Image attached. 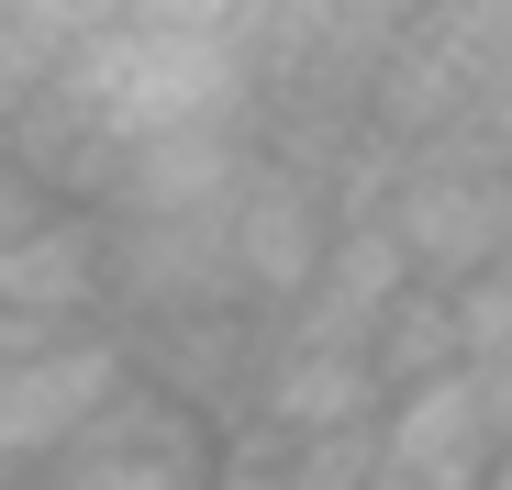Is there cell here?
Returning <instances> with one entry per match:
<instances>
[{
    "instance_id": "6da1fadb",
    "label": "cell",
    "mask_w": 512,
    "mask_h": 490,
    "mask_svg": "<svg viewBox=\"0 0 512 490\" xmlns=\"http://www.w3.org/2000/svg\"><path fill=\"white\" fill-rule=\"evenodd\" d=\"M56 101L101 134V156L179 145V134H234L256 123V56L245 12L223 0H123L67 45Z\"/></svg>"
},
{
    "instance_id": "7a4b0ae2",
    "label": "cell",
    "mask_w": 512,
    "mask_h": 490,
    "mask_svg": "<svg viewBox=\"0 0 512 490\" xmlns=\"http://www.w3.org/2000/svg\"><path fill=\"white\" fill-rule=\"evenodd\" d=\"M379 223L401 234V257H412L423 290H457V279L512 268V156L479 145V134H446V145L390 156Z\"/></svg>"
},
{
    "instance_id": "3957f363",
    "label": "cell",
    "mask_w": 512,
    "mask_h": 490,
    "mask_svg": "<svg viewBox=\"0 0 512 490\" xmlns=\"http://www.w3.org/2000/svg\"><path fill=\"white\" fill-rule=\"evenodd\" d=\"M334 223H346L334 212V179L290 168V156H256L234 212H223V279H234V301L256 323H290L312 301L323 257H334Z\"/></svg>"
},
{
    "instance_id": "277c9868",
    "label": "cell",
    "mask_w": 512,
    "mask_h": 490,
    "mask_svg": "<svg viewBox=\"0 0 512 490\" xmlns=\"http://www.w3.org/2000/svg\"><path fill=\"white\" fill-rule=\"evenodd\" d=\"M123 390H134L123 323H90V335H67L45 357H12L0 368V490H45V468L90 435Z\"/></svg>"
},
{
    "instance_id": "5b68a950",
    "label": "cell",
    "mask_w": 512,
    "mask_h": 490,
    "mask_svg": "<svg viewBox=\"0 0 512 490\" xmlns=\"http://www.w3.org/2000/svg\"><path fill=\"white\" fill-rule=\"evenodd\" d=\"M0 312L23 335H90V323H112V234H101V212H45L34 234L0 245Z\"/></svg>"
},
{
    "instance_id": "8992f818",
    "label": "cell",
    "mask_w": 512,
    "mask_h": 490,
    "mask_svg": "<svg viewBox=\"0 0 512 490\" xmlns=\"http://www.w3.org/2000/svg\"><path fill=\"white\" fill-rule=\"evenodd\" d=\"M368 368H379V401H401V390H423V379H446L457 368V312H446V290H401L379 323H368Z\"/></svg>"
},
{
    "instance_id": "52a82bcc",
    "label": "cell",
    "mask_w": 512,
    "mask_h": 490,
    "mask_svg": "<svg viewBox=\"0 0 512 490\" xmlns=\"http://www.w3.org/2000/svg\"><path fill=\"white\" fill-rule=\"evenodd\" d=\"M446 312H457V368H479V379H512V268H490V279H457V290H446Z\"/></svg>"
},
{
    "instance_id": "ba28073f",
    "label": "cell",
    "mask_w": 512,
    "mask_h": 490,
    "mask_svg": "<svg viewBox=\"0 0 512 490\" xmlns=\"http://www.w3.org/2000/svg\"><path fill=\"white\" fill-rule=\"evenodd\" d=\"M479 490H512V457H501V468H490V479H479Z\"/></svg>"
}]
</instances>
